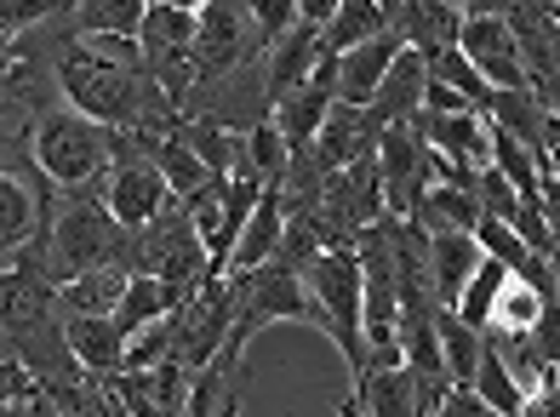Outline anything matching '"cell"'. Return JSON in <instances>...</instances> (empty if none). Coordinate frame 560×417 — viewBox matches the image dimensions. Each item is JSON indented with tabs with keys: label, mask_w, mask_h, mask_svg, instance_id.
<instances>
[{
	"label": "cell",
	"mask_w": 560,
	"mask_h": 417,
	"mask_svg": "<svg viewBox=\"0 0 560 417\" xmlns=\"http://www.w3.org/2000/svg\"><path fill=\"white\" fill-rule=\"evenodd\" d=\"M40 252L52 264L58 286L74 275H92V269H132V229L109 212L104 189H74V195L63 189L52 229L40 234Z\"/></svg>",
	"instance_id": "1"
},
{
	"label": "cell",
	"mask_w": 560,
	"mask_h": 417,
	"mask_svg": "<svg viewBox=\"0 0 560 417\" xmlns=\"http://www.w3.org/2000/svg\"><path fill=\"white\" fill-rule=\"evenodd\" d=\"M310 298H315V332H326L349 360V383L366 378L372 367V344H366V275H361V252L338 246L320 252L310 264Z\"/></svg>",
	"instance_id": "2"
},
{
	"label": "cell",
	"mask_w": 560,
	"mask_h": 417,
	"mask_svg": "<svg viewBox=\"0 0 560 417\" xmlns=\"http://www.w3.org/2000/svg\"><path fill=\"white\" fill-rule=\"evenodd\" d=\"M35 161L58 189H104L109 195V172H115V132L104 120H92L81 109H46L35 120Z\"/></svg>",
	"instance_id": "3"
},
{
	"label": "cell",
	"mask_w": 560,
	"mask_h": 417,
	"mask_svg": "<svg viewBox=\"0 0 560 417\" xmlns=\"http://www.w3.org/2000/svg\"><path fill=\"white\" fill-rule=\"evenodd\" d=\"M229 280H235V332H229V349H223V355H241V360H246V344H252L264 326H275V321L315 326V298H310V280H303V269L269 257V264L241 269V275H229Z\"/></svg>",
	"instance_id": "4"
},
{
	"label": "cell",
	"mask_w": 560,
	"mask_h": 417,
	"mask_svg": "<svg viewBox=\"0 0 560 417\" xmlns=\"http://www.w3.org/2000/svg\"><path fill=\"white\" fill-rule=\"evenodd\" d=\"M132 269L138 275H161L172 286H200L207 275H218V257L207 246V234L195 229L189 206L172 200L155 223L132 229Z\"/></svg>",
	"instance_id": "5"
},
{
	"label": "cell",
	"mask_w": 560,
	"mask_h": 417,
	"mask_svg": "<svg viewBox=\"0 0 560 417\" xmlns=\"http://www.w3.org/2000/svg\"><path fill=\"white\" fill-rule=\"evenodd\" d=\"M177 326V344H172V360L189 372H207L212 360L229 349V332H235V280L229 275H207L200 286H189L184 309L172 315Z\"/></svg>",
	"instance_id": "6"
},
{
	"label": "cell",
	"mask_w": 560,
	"mask_h": 417,
	"mask_svg": "<svg viewBox=\"0 0 560 417\" xmlns=\"http://www.w3.org/2000/svg\"><path fill=\"white\" fill-rule=\"evenodd\" d=\"M377 172H384L389 218H418L423 195L441 184V149L418 132V120H400L377 143Z\"/></svg>",
	"instance_id": "7"
},
{
	"label": "cell",
	"mask_w": 560,
	"mask_h": 417,
	"mask_svg": "<svg viewBox=\"0 0 560 417\" xmlns=\"http://www.w3.org/2000/svg\"><path fill=\"white\" fill-rule=\"evenodd\" d=\"M195 58H200V86H212V81H223V74H235L246 63L269 58V40L258 35L252 0H212V7L200 12V46H195Z\"/></svg>",
	"instance_id": "8"
},
{
	"label": "cell",
	"mask_w": 560,
	"mask_h": 417,
	"mask_svg": "<svg viewBox=\"0 0 560 417\" xmlns=\"http://www.w3.org/2000/svg\"><path fill=\"white\" fill-rule=\"evenodd\" d=\"M172 184L161 177V166L138 149L132 132H115V172H109V212L126 223V229H143L155 223L166 206H172Z\"/></svg>",
	"instance_id": "9"
},
{
	"label": "cell",
	"mask_w": 560,
	"mask_h": 417,
	"mask_svg": "<svg viewBox=\"0 0 560 417\" xmlns=\"http://www.w3.org/2000/svg\"><path fill=\"white\" fill-rule=\"evenodd\" d=\"M457 46L475 58V69L487 74L498 92H532V74H526V58H521V35L509 18H464V35Z\"/></svg>",
	"instance_id": "10"
},
{
	"label": "cell",
	"mask_w": 560,
	"mask_h": 417,
	"mask_svg": "<svg viewBox=\"0 0 560 417\" xmlns=\"http://www.w3.org/2000/svg\"><path fill=\"white\" fill-rule=\"evenodd\" d=\"M115 395L126 401L132 417H184L189 395H195V372L166 360V367H149V372H115Z\"/></svg>",
	"instance_id": "11"
},
{
	"label": "cell",
	"mask_w": 560,
	"mask_h": 417,
	"mask_svg": "<svg viewBox=\"0 0 560 417\" xmlns=\"http://www.w3.org/2000/svg\"><path fill=\"white\" fill-rule=\"evenodd\" d=\"M377 143H384V126L372 120V109H361V103H338V109L326 115L320 138H315L310 149L320 154L326 172H343V166H354V161H372Z\"/></svg>",
	"instance_id": "12"
},
{
	"label": "cell",
	"mask_w": 560,
	"mask_h": 417,
	"mask_svg": "<svg viewBox=\"0 0 560 417\" xmlns=\"http://www.w3.org/2000/svg\"><path fill=\"white\" fill-rule=\"evenodd\" d=\"M338 417H423L406 360L400 367H372L366 378H354L349 395H338Z\"/></svg>",
	"instance_id": "13"
},
{
	"label": "cell",
	"mask_w": 560,
	"mask_h": 417,
	"mask_svg": "<svg viewBox=\"0 0 560 417\" xmlns=\"http://www.w3.org/2000/svg\"><path fill=\"white\" fill-rule=\"evenodd\" d=\"M412 120L452 166H464V172H487L492 166V115H435V109H423Z\"/></svg>",
	"instance_id": "14"
},
{
	"label": "cell",
	"mask_w": 560,
	"mask_h": 417,
	"mask_svg": "<svg viewBox=\"0 0 560 417\" xmlns=\"http://www.w3.org/2000/svg\"><path fill=\"white\" fill-rule=\"evenodd\" d=\"M400 51H406V35L400 30L343 51V58H338V103H361V109H366V103L377 97V86L389 81V69H395Z\"/></svg>",
	"instance_id": "15"
},
{
	"label": "cell",
	"mask_w": 560,
	"mask_h": 417,
	"mask_svg": "<svg viewBox=\"0 0 560 417\" xmlns=\"http://www.w3.org/2000/svg\"><path fill=\"white\" fill-rule=\"evenodd\" d=\"M423 92H429V58H423L418 46H406L400 58H395V69H389V81L377 86V97L366 103V109H372V120L389 132V126L423 115Z\"/></svg>",
	"instance_id": "16"
},
{
	"label": "cell",
	"mask_w": 560,
	"mask_h": 417,
	"mask_svg": "<svg viewBox=\"0 0 560 417\" xmlns=\"http://www.w3.org/2000/svg\"><path fill=\"white\" fill-rule=\"evenodd\" d=\"M326 63V30L320 23H298V30L287 40L269 46V97H292L310 74Z\"/></svg>",
	"instance_id": "17"
},
{
	"label": "cell",
	"mask_w": 560,
	"mask_h": 417,
	"mask_svg": "<svg viewBox=\"0 0 560 417\" xmlns=\"http://www.w3.org/2000/svg\"><path fill=\"white\" fill-rule=\"evenodd\" d=\"M63 321H69V344H74V355H81V367L92 378L126 372V344H132V337L120 332L115 315H63Z\"/></svg>",
	"instance_id": "18"
},
{
	"label": "cell",
	"mask_w": 560,
	"mask_h": 417,
	"mask_svg": "<svg viewBox=\"0 0 560 417\" xmlns=\"http://www.w3.org/2000/svg\"><path fill=\"white\" fill-rule=\"evenodd\" d=\"M487 264V252H480L475 234H429V269H435V292L441 303L457 309V298H464V286L475 280V269Z\"/></svg>",
	"instance_id": "19"
},
{
	"label": "cell",
	"mask_w": 560,
	"mask_h": 417,
	"mask_svg": "<svg viewBox=\"0 0 560 417\" xmlns=\"http://www.w3.org/2000/svg\"><path fill=\"white\" fill-rule=\"evenodd\" d=\"M280 241H287V200H280V184H269L264 200H258V212H252V223H246V234H241L235 257H229V275L269 264V257L280 252Z\"/></svg>",
	"instance_id": "20"
},
{
	"label": "cell",
	"mask_w": 560,
	"mask_h": 417,
	"mask_svg": "<svg viewBox=\"0 0 560 417\" xmlns=\"http://www.w3.org/2000/svg\"><path fill=\"white\" fill-rule=\"evenodd\" d=\"M395 30L406 35V46L441 51V46H457V35H464V12L452 0H406L395 12Z\"/></svg>",
	"instance_id": "21"
},
{
	"label": "cell",
	"mask_w": 560,
	"mask_h": 417,
	"mask_svg": "<svg viewBox=\"0 0 560 417\" xmlns=\"http://www.w3.org/2000/svg\"><path fill=\"white\" fill-rule=\"evenodd\" d=\"M132 138H138V149L149 154V161L161 166V177L172 184V195H177V200H189V195L212 177V166L200 161V154H195L184 138H177V132H132Z\"/></svg>",
	"instance_id": "22"
},
{
	"label": "cell",
	"mask_w": 560,
	"mask_h": 417,
	"mask_svg": "<svg viewBox=\"0 0 560 417\" xmlns=\"http://www.w3.org/2000/svg\"><path fill=\"white\" fill-rule=\"evenodd\" d=\"M480 218H487V206H480V189H457V184H435L423 195V206H418V229H429V234H475L480 229Z\"/></svg>",
	"instance_id": "23"
},
{
	"label": "cell",
	"mask_w": 560,
	"mask_h": 417,
	"mask_svg": "<svg viewBox=\"0 0 560 417\" xmlns=\"http://www.w3.org/2000/svg\"><path fill=\"white\" fill-rule=\"evenodd\" d=\"M126 286H132V269H92V275H74L63 280L58 309L63 315H115L126 303Z\"/></svg>",
	"instance_id": "24"
},
{
	"label": "cell",
	"mask_w": 560,
	"mask_h": 417,
	"mask_svg": "<svg viewBox=\"0 0 560 417\" xmlns=\"http://www.w3.org/2000/svg\"><path fill=\"white\" fill-rule=\"evenodd\" d=\"M155 7H161V0H81V7H74V30H81V35L138 40Z\"/></svg>",
	"instance_id": "25"
},
{
	"label": "cell",
	"mask_w": 560,
	"mask_h": 417,
	"mask_svg": "<svg viewBox=\"0 0 560 417\" xmlns=\"http://www.w3.org/2000/svg\"><path fill=\"white\" fill-rule=\"evenodd\" d=\"M441 355H446V372H452V389H475V372H480V355H487V332L469 326L452 303H441Z\"/></svg>",
	"instance_id": "26"
},
{
	"label": "cell",
	"mask_w": 560,
	"mask_h": 417,
	"mask_svg": "<svg viewBox=\"0 0 560 417\" xmlns=\"http://www.w3.org/2000/svg\"><path fill=\"white\" fill-rule=\"evenodd\" d=\"M395 23H389V12L377 7V0H343V12L326 23V51L332 58H343V51H354V46H366V40H377V35H389Z\"/></svg>",
	"instance_id": "27"
},
{
	"label": "cell",
	"mask_w": 560,
	"mask_h": 417,
	"mask_svg": "<svg viewBox=\"0 0 560 417\" xmlns=\"http://www.w3.org/2000/svg\"><path fill=\"white\" fill-rule=\"evenodd\" d=\"M423 58H429V74H435V81L457 86V92H464V97L475 103L480 115H492V103H498V86H492L487 74L475 69V58H469L464 46H441V51H423Z\"/></svg>",
	"instance_id": "28"
},
{
	"label": "cell",
	"mask_w": 560,
	"mask_h": 417,
	"mask_svg": "<svg viewBox=\"0 0 560 417\" xmlns=\"http://www.w3.org/2000/svg\"><path fill=\"white\" fill-rule=\"evenodd\" d=\"M538 315H544V292H538L532 280H515V275H509L503 298H498L492 321H487V337H498V344H509V337H526L532 326H538Z\"/></svg>",
	"instance_id": "29"
},
{
	"label": "cell",
	"mask_w": 560,
	"mask_h": 417,
	"mask_svg": "<svg viewBox=\"0 0 560 417\" xmlns=\"http://www.w3.org/2000/svg\"><path fill=\"white\" fill-rule=\"evenodd\" d=\"M475 395L487 401V406H498L503 417H521V406H526V389H521V378L509 372V360H503V349L487 337V355H480V372H475Z\"/></svg>",
	"instance_id": "30"
},
{
	"label": "cell",
	"mask_w": 560,
	"mask_h": 417,
	"mask_svg": "<svg viewBox=\"0 0 560 417\" xmlns=\"http://www.w3.org/2000/svg\"><path fill=\"white\" fill-rule=\"evenodd\" d=\"M292 143H287V132H280L275 120H258L246 132V172H258L264 184H287V172H292Z\"/></svg>",
	"instance_id": "31"
},
{
	"label": "cell",
	"mask_w": 560,
	"mask_h": 417,
	"mask_svg": "<svg viewBox=\"0 0 560 417\" xmlns=\"http://www.w3.org/2000/svg\"><path fill=\"white\" fill-rule=\"evenodd\" d=\"M503 286H509V269L498 264V257H487V264L475 269V280L464 286V298H457V315H464L469 326H480V332H487L492 309H498V298H503Z\"/></svg>",
	"instance_id": "32"
},
{
	"label": "cell",
	"mask_w": 560,
	"mask_h": 417,
	"mask_svg": "<svg viewBox=\"0 0 560 417\" xmlns=\"http://www.w3.org/2000/svg\"><path fill=\"white\" fill-rule=\"evenodd\" d=\"M492 166H498L521 195H544V189H538V154H532L515 132H503L498 120H492Z\"/></svg>",
	"instance_id": "33"
},
{
	"label": "cell",
	"mask_w": 560,
	"mask_h": 417,
	"mask_svg": "<svg viewBox=\"0 0 560 417\" xmlns=\"http://www.w3.org/2000/svg\"><path fill=\"white\" fill-rule=\"evenodd\" d=\"M480 206H487L492 218H503V223H515L521 218V206H526V195L509 184V177L498 172V166H487L480 172Z\"/></svg>",
	"instance_id": "34"
},
{
	"label": "cell",
	"mask_w": 560,
	"mask_h": 417,
	"mask_svg": "<svg viewBox=\"0 0 560 417\" xmlns=\"http://www.w3.org/2000/svg\"><path fill=\"white\" fill-rule=\"evenodd\" d=\"M252 18H258V35L275 46L298 30V0H252Z\"/></svg>",
	"instance_id": "35"
},
{
	"label": "cell",
	"mask_w": 560,
	"mask_h": 417,
	"mask_svg": "<svg viewBox=\"0 0 560 417\" xmlns=\"http://www.w3.org/2000/svg\"><path fill=\"white\" fill-rule=\"evenodd\" d=\"M521 417H560V367H555V372H544L538 383L526 389Z\"/></svg>",
	"instance_id": "36"
},
{
	"label": "cell",
	"mask_w": 560,
	"mask_h": 417,
	"mask_svg": "<svg viewBox=\"0 0 560 417\" xmlns=\"http://www.w3.org/2000/svg\"><path fill=\"white\" fill-rule=\"evenodd\" d=\"M423 109H435V115H480L475 103L457 92V86H446V81H435V74H429V92H423Z\"/></svg>",
	"instance_id": "37"
},
{
	"label": "cell",
	"mask_w": 560,
	"mask_h": 417,
	"mask_svg": "<svg viewBox=\"0 0 560 417\" xmlns=\"http://www.w3.org/2000/svg\"><path fill=\"white\" fill-rule=\"evenodd\" d=\"M441 417H503L498 406H487L475 389H452V401L441 406Z\"/></svg>",
	"instance_id": "38"
},
{
	"label": "cell",
	"mask_w": 560,
	"mask_h": 417,
	"mask_svg": "<svg viewBox=\"0 0 560 417\" xmlns=\"http://www.w3.org/2000/svg\"><path fill=\"white\" fill-rule=\"evenodd\" d=\"M338 12H343V0H298V23H320L326 30Z\"/></svg>",
	"instance_id": "39"
},
{
	"label": "cell",
	"mask_w": 560,
	"mask_h": 417,
	"mask_svg": "<svg viewBox=\"0 0 560 417\" xmlns=\"http://www.w3.org/2000/svg\"><path fill=\"white\" fill-rule=\"evenodd\" d=\"M464 18H503L509 7H521V0H452Z\"/></svg>",
	"instance_id": "40"
},
{
	"label": "cell",
	"mask_w": 560,
	"mask_h": 417,
	"mask_svg": "<svg viewBox=\"0 0 560 417\" xmlns=\"http://www.w3.org/2000/svg\"><path fill=\"white\" fill-rule=\"evenodd\" d=\"M166 7H184V12H207L212 0H166Z\"/></svg>",
	"instance_id": "41"
},
{
	"label": "cell",
	"mask_w": 560,
	"mask_h": 417,
	"mask_svg": "<svg viewBox=\"0 0 560 417\" xmlns=\"http://www.w3.org/2000/svg\"><path fill=\"white\" fill-rule=\"evenodd\" d=\"M555 161H560V115H555Z\"/></svg>",
	"instance_id": "42"
},
{
	"label": "cell",
	"mask_w": 560,
	"mask_h": 417,
	"mask_svg": "<svg viewBox=\"0 0 560 417\" xmlns=\"http://www.w3.org/2000/svg\"><path fill=\"white\" fill-rule=\"evenodd\" d=\"M549 12H555V23H560V0H549Z\"/></svg>",
	"instance_id": "43"
}]
</instances>
